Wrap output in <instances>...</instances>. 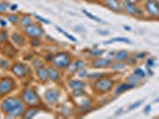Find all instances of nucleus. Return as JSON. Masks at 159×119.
<instances>
[{
  "mask_svg": "<svg viewBox=\"0 0 159 119\" xmlns=\"http://www.w3.org/2000/svg\"><path fill=\"white\" fill-rule=\"evenodd\" d=\"M0 108L7 117H11V118L20 117L25 112V105H24L23 100H20L19 98H6V99H4L1 105H0Z\"/></svg>",
  "mask_w": 159,
  "mask_h": 119,
  "instance_id": "obj_1",
  "label": "nucleus"
},
{
  "mask_svg": "<svg viewBox=\"0 0 159 119\" xmlns=\"http://www.w3.org/2000/svg\"><path fill=\"white\" fill-rule=\"evenodd\" d=\"M53 66L58 69H66L70 64V55L66 53H58L55 56H52Z\"/></svg>",
  "mask_w": 159,
  "mask_h": 119,
  "instance_id": "obj_2",
  "label": "nucleus"
},
{
  "mask_svg": "<svg viewBox=\"0 0 159 119\" xmlns=\"http://www.w3.org/2000/svg\"><path fill=\"white\" fill-rule=\"evenodd\" d=\"M21 97H23V101L25 104H27V105L36 106L39 104V97H38V94L34 92L33 89H30V88L29 89H24Z\"/></svg>",
  "mask_w": 159,
  "mask_h": 119,
  "instance_id": "obj_3",
  "label": "nucleus"
},
{
  "mask_svg": "<svg viewBox=\"0 0 159 119\" xmlns=\"http://www.w3.org/2000/svg\"><path fill=\"white\" fill-rule=\"evenodd\" d=\"M114 86V82H113L112 79H108V78H105V76H102V78H100L98 79V81L95 82V89L98 91V92H101V93H105V92H108V91H111Z\"/></svg>",
  "mask_w": 159,
  "mask_h": 119,
  "instance_id": "obj_4",
  "label": "nucleus"
},
{
  "mask_svg": "<svg viewBox=\"0 0 159 119\" xmlns=\"http://www.w3.org/2000/svg\"><path fill=\"white\" fill-rule=\"evenodd\" d=\"M24 31L26 33L29 37H31V38H40L43 35H44V30H43V27H40L39 25H37V24H30L29 26L24 27Z\"/></svg>",
  "mask_w": 159,
  "mask_h": 119,
  "instance_id": "obj_5",
  "label": "nucleus"
},
{
  "mask_svg": "<svg viewBox=\"0 0 159 119\" xmlns=\"http://www.w3.org/2000/svg\"><path fill=\"white\" fill-rule=\"evenodd\" d=\"M14 88V81L10 78L0 80V95H6Z\"/></svg>",
  "mask_w": 159,
  "mask_h": 119,
  "instance_id": "obj_6",
  "label": "nucleus"
},
{
  "mask_svg": "<svg viewBox=\"0 0 159 119\" xmlns=\"http://www.w3.org/2000/svg\"><path fill=\"white\" fill-rule=\"evenodd\" d=\"M146 12L152 17H159V2L157 0H147L145 4Z\"/></svg>",
  "mask_w": 159,
  "mask_h": 119,
  "instance_id": "obj_7",
  "label": "nucleus"
},
{
  "mask_svg": "<svg viewBox=\"0 0 159 119\" xmlns=\"http://www.w3.org/2000/svg\"><path fill=\"white\" fill-rule=\"evenodd\" d=\"M121 7L124 8V11L128 14H133V16H137V14H141L143 13V11L140 10L139 7L137 6L135 4H133V2H128V1H124L122 2V5Z\"/></svg>",
  "mask_w": 159,
  "mask_h": 119,
  "instance_id": "obj_8",
  "label": "nucleus"
},
{
  "mask_svg": "<svg viewBox=\"0 0 159 119\" xmlns=\"http://www.w3.org/2000/svg\"><path fill=\"white\" fill-rule=\"evenodd\" d=\"M58 98H60V94H58L57 91H55V89H48L47 92L44 93V99L50 105L56 104L58 101Z\"/></svg>",
  "mask_w": 159,
  "mask_h": 119,
  "instance_id": "obj_9",
  "label": "nucleus"
},
{
  "mask_svg": "<svg viewBox=\"0 0 159 119\" xmlns=\"http://www.w3.org/2000/svg\"><path fill=\"white\" fill-rule=\"evenodd\" d=\"M12 72L17 78H24L26 75V67L24 66L23 63H16L12 67Z\"/></svg>",
  "mask_w": 159,
  "mask_h": 119,
  "instance_id": "obj_10",
  "label": "nucleus"
},
{
  "mask_svg": "<svg viewBox=\"0 0 159 119\" xmlns=\"http://www.w3.org/2000/svg\"><path fill=\"white\" fill-rule=\"evenodd\" d=\"M112 64V60L111 59H101V57H98L96 60H94L92 66L94 68H106V67L111 66Z\"/></svg>",
  "mask_w": 159,
  "mask_h": 119,
  "instance_id": "obj_11",
  "label": "nucleus"
},
{
  "mask_svg": "<svg viewBox=\"0 0 159 119\" xmlns=\"http://www.w3.org/2000/svg\"><path fill=\"white\" fill-rule=\"evenodd\" d=\"M81 68H83V61H82V60H76V61H74L73 63L70 62V64L66 67V69H68L69 74L76 73V72L80 70Z\"/></svg>",
  "mask_w": 159,
  "mask_h": 119,
  "instance_id": "obj_12",
  "label": "nucleus"
},
{
  "mask_svg": "<svg viewBox=\"0 0 159 119\" xmlns=\"http://www.w3.org/2000/svg\"><path fill=\"white\" fill-rule=\"evenodd\" d=\"M105 4L108 8H111L114 12H120L121 11V4L119 2V0H105Z\"/></svg>",
  "mask_w": 159,
  "mask_h": 119,
  "instance_id": "obj_13",
  "label": "nucleus"
},
{
  "mask_svg": "<svg viewBox=\"0 0 159 119\" xmlns=\"http://www.w3.org/2000/svg\"><path fill=\"white\" fill-rule=\"evenodd\" d=\"M48 75H49V79L51 81H58L61 78V74L58 72V68L56 67H49L48 68Z\"/></svg>",
  "mask_w": 159,
  "mask_h": 119,
  "instance_id": "obj_14",
  "label": "nucleus"
},
{
  "mask_svg": "<svg viewBox=\"0 0 159 119\" xmlns=\"http://www.w3.org/2000/svg\"><path fill=\"white\" fill-rule=\"evenodd\" d=\"M37 78H38L40 81L45 82V81L49 79V75H48V68L42 67V66L38 67V68H37Z\"/></svg>",
  "mask_w": 159,
  "mask_h": 119,
  "instance_id": "obj_15",
  "label": "nucleus"
},
{
  "mask_svg": "<svg viewBox=\"0 0 159 119\" xmlns=\"http://www.w3.org/2000/svg\"><path fill=\"white\" fill-rule=\"evenodd\" d=\"M133 87H134V85H132V83H129V82H125V83H120L119 86L115 88V94L118 95V94H121V93L126 92V91H128V89H132Z\"/></svg>",
  "mask_w": 159,
  "mask_h": 119,
  "instance_id": "obj_16",
  "label": "nucleus"
},
{
  "mask_svg": "<svg viewBox=\"0 0 159 119\" xmlns=\"http://www.w3.org/2000/svg\"><path fill=\"white\" fill-rule=\"evenodd\" d=\"M69 88L71 89H79V88H84V83L81 80H70L69 81Z\"/></svg>",
  "mask_w": 159,
  "mask_h": 119,
  "instance_id": "obj_17",
  "label": "nucleus"
},
{
  "mask_svg": "<svg viewBox=\"0 0 159 119\" xmlns=\"http://www.w3.org/2000/svg\"><path fill=\"white\" fill-rule=\"evenodd\" d=\"M128 57H129V55H128V51H126V50H120V51L115 53V55H114L115 61H125Z\"/></svg>",
  "mask_w": 159,
  "mask_h": 119,
  "instance_id": "obj_18",
  "label": "nucleus"
},
{
  "mask_svg": "<svg viewBox=\"0 0 159 119\" xmlns=\"http://www.w3.org/2000/svg\"><path fill=\"white\" fill-rule=\"evenodd\" d=\"M12 40H13L14 44H17V45H19V46H23L24 43H25L23 36L19 35V33H13V35H12Z\"/></svg>",
  "mask_w": 159,
  "mask_h": 119,
  "instance_id": "obj_19",
  "label": "nucleus"
},
{
  "mask_svg": "<svg viewBox=\"0 0 159 119\" xmlns=\"http://www.w3.org/2000/svg\"><path fill=\"white\" fill-rule=\"evenodd\" d=\"M38 112H39V110L38 108H30V110H27V111H25L24 112V114H23V117L24 118H33L34 116H37L38 114Z\"/></svg>",
  "mask_w": 159,
  "mask_h": 119,
  "instance_id": "obj_20",
  "label": "nucleus"
},
{
  "mask_svg": "<svg viewBox=\"0 0 159 119\" xmlns=\"http://www.w3.org/2000/svg\"><path fill=\"white\" fill-rule=\"evenodd\" d=\"M18 23L20 24V26L21 27H26V26H29L30 24H32V19H31L29 16H24V17L20 18Z\"/></svg>",
  "mask_w": 159,
  "mask_h": 119,
  "instance_id": "obj_21",
  "label": "nucleus"
},
{
  "mask_svg": "<svg viewBox=\"0 0 159 119\" xmlns=\"http://www.w3.org/2000/svg\"><path fill=\"white\" fill-rule=\"evenodd\" d=\"M141 81V78H139V76H137V75H134V74H132V75H129L128 78H127V82H129V83H132V85H137L138 82H140Z\"/></svg>",
  "mask_w": 159,
  "mask_h": 119,
  "instance_id": "obj_22",
  "label": "nucleus"
},
{
  "mask_svg": "<svg viewBox=\"0 0 159 119\" xmlns=\"http://www.w3.org/2000/svg\"><path fill=\"white\" fill-rule=\"evenodd\" d=\"M83 13L86 14L87 17L89 18V19L94 20V21H98V23H102V20L100 19L99 17H96V16H94L93 13H90V12H88V11H86V10H83Z\"/></svg>",
  "mask_w": 159,
  "mask_h": 119,
  "instance_id": "obj_23",
  "label": "nucleus"
},
{
  "mask_svg": "<svg viewBox=\"0 0 159 119\" xmlns=\"http://www.w3.org/2000/svg\"><path fill=\"white\" fill-rule=\"evenodd\" d=\"M113 42H122V43H131V40H127V38H121V37H118V38H113L111 40H106L105 44H111Z\"/></svg>",
  "mask_w": 159,
  "mask_h": 119,
  "instance_id": "obj_24",
  "label": "nucleus"
},
{
  "mask_svg": "<svg viewBox=\"0 0 159 119\" xmlns=\"http://www.w3.org/2000/svg\"><path fill=\"white\" fill-rule=\"evenodd\" d=\"M133 74L137 75V76H139V78H141V79H144L146 76V73L144 72V69H141V68H135V69L133 70Z\"/></svg>",
  "mask_w": 159,
  "mask_h": 119,
  "instance_id": "obj_25",
  "label": "nucleus"
},
{
  "mask_svg": "<svg viewBox=\"0 0 159 119\" xmlns=\"http://www.w3.org/2000/svg\"><path fill=\"white\" fill-rule=\"evenodd\" d=\"M56 29H57V31H60L61 33H63V35H64V36H66V38H69V40H73V42H76V38H75V37H74V36H71V35H70V33H68L66 31V30H63V29H61V27H56Z\"/></svg>",
  "mask_w": 159,
  "mask_h": 119,
  "instance_id": "obj_26",
  "label": "nucleus"
},
{
  "mask_svg": "<svg viewBox=\"0 0 159 119\" xmlns=\"http://www.w3.org/2000/svg\"><path fill=\"white\" fill-rule=\"evenodd\" d=\"M126 67V64L124 63V62H121V61H118L116 63H114L112 66L113 69H115V70H120V69H124Z\"/></svg>",
  "mask_w": 159,
  "mask_h": 119,
  "instance_id": "obj_27",
  "label": "nucleus"
},
{
  "mask_svg": "<svg viewBox=\"0 0 159 119\" xmlns=\"http://www.w3.org/2000/svg\"><path fill=\"white\" fill-rule=\"evenodd\" d=\"M103 53H105V50H93V51H89V56H92V57H100Z\"/></svg>",
  "mask_w": 159,
  "mask_h": 119,
  "instance_id": "obj_28",
  "label": "nucleus"
},
{
  "mask_svg": "<svg viewBox=\"0 0 159 119\" xmlns=\"http://www.w3.org/2000/svg\"><path fill=\"white\" fill-rule=\"evenodd\" d=\"M7 40H8V37H7V33L5 31H0V43L1 44H4V43H6Z\"/></svg>",
  "mask_w": 159,
  "mask_h": 119,
  "instance_id": "obj_29",
  "label": "nucleus"
},
{
  "mask_svg": "<svg viewBox=\"0 0 159 119\" xmlns=\"http://www.w3.org/2000/svg\"><path fill=\"white\" fill-rule=\"evenodd\" d=\"M77 75H79V78H88V72L84 68H81L80 70H77Z\"/></svg>",
  "mask_w": 159,
  "mask_h": 119,
  "instance_id": "obj_30",
  "label": "nucleus"
},
{
  "mask_svg": "<svg viewBox=\"0 0 159 119\" xmlns=\"http://www.w3.org/2000/svg\"><path fill=\"white\" fill-rule=\"evenodd\" d=\"M84 94V92H83V89L82 88H79V89H73V97H82Z\"/></svg>",
  "mask_w": 159,
  "mask_h": 119,
  "instance_id": "obj_31",
  "label": "nucleus"
},
{
  "mask_svg": "<svg viewBox=\"0 0 159 119\" xmlns=\"http://www.w3.org/2000/svg\"><path fill=\"white\" fill-rule=\"evenodd\" d=\"M7 19L10 20L11 23H13V24H16V23H18V21H19L18 17H17V16H14V14H10V16H7Z\"/></svg>",
  "mask_w": 159,
  "mask_h": 119,
  "instance_id": "obj_32",
  "label": "nucleus"
},
{
  "mask_svg": "<svg viewBox=\"0 0 159 119\" xmlns=\"http://www.w3.org/2000/svg\"><path fill=\"white\" fill-rule=\"evenodd\" d=\"M102 76H103V74L102 73H94V74H90V75H88V78H89V79H96V78H98V79H100V78H102Z\"/></svg>",
  "mask_w": 159,
  "mask_h": 119,
  "instance_id": "obj_33",
  "label": "nucleus"
},
{
  "mask_svg": "<svg viewBox=\"0 0 159 119\" xmlns=\"http://www.w3.org/2000/svg\"><path fill=\"white\" fill-rule=\"evenodd\" d=\"M8 6H10V5H8L7 2H0V12H5Z\"/></svg>",
  "mask_w": 159,
  "mask_h": 119,
  "instance_id": "obj_34",
  "label": "nucleus"
},
{
  "mask_svg": "<svg viewBox=\"0 0 159 119\" xmlns=\"http://www.w3.org/2000/svg\"><path fill=\"white\" fill-rule=\"evenodd\" d=\"M8 67V61L7 60H0V68H7Z\"/></svg>",
  "mask_w": 159,
  "mask_h": 119,
  "instance_id": "obj_35",
  "label": "nucleus"
},
{
  "mask_svg": "<svg viewBox=\"0 0 159 119\" xmlns=\"http://www.w3.org/2000/svg\"><path fill=\"white\" fill-rule=\"evenodd\" d=\"M141 102L143 101H137V102H134L133 105H131L129 107H128V110H134V108H137V107H139L140 105H141Z\"/></svg>",
  "mask_w": 159,
  "mask_h": 119,
  "instance_id": "obj_36",
  "label": "nucleus"
},
{
  "mask_svg": "<svg viewBox=\"0 0 159 119\" xmlns=\"http://www.w3.org/2000/svg\"><path fill=\"white\" fill-rule=\"evenodd\" d=\"M135 60H141V59H145L146 57V53H139V54H137L135 56Z\"/></svg>",
  "mask_w": 159,
  "mask_h": 119,
  "instance_id": "obj_37",
  "label": "nucleus"
},
{
  "mask_svg": "<svg viewBox=\"0 0 159 119\" xmlns=\"http://www.w3.org/2000/svg\"><path fill=\"white\" fill-rule=\"evenodd\" d=\"M146 64H147V68H152V67L154 66V60H153V59L147 60V62H146Z\"/></svg>",
  "mask_w": 159,
  "mask_h": 119,
  "instance_id": "obj_38",
  "label": "nucleus"
},
{
  "mask_svg": "<svg viewBox=\"0 0 159 119\" xmlns=\"http://www.w3.org/2000/svg\"><path fill=\"white\" fill-rule=\"evenodd\" d=\"M34 17H36V18H37V19H38V20H39V21H42V23H44V24H49V23H50L49 20L44 19V18H42V17H39V16H37V14H36Z\"/></svg>",
  "mask_w": 159,
  "mask_h": 119,
  "instance_id": "obj_39",
  "label": "nucleus"
},
{
  "mask_svg": "<svg viewBox=\"0 0 159 119\" xmlns=\"http://www.w3.org/2000/svg\"><path fill=\"white\" fill-rule=\"evenodd\" d=\"M31 44H32L33 46H37L39 44V38H32V40H31Z\"/></svg>",
  "mask_w": 159,
  "mask_h": 119,
  "instance_id": "obj_40",
  "label": "nucleus"
},
{
  "mask_svg": "<svg viewBox=\"0 0 159 119\" xmlns=\"http://www.w3.org/2000/svg\"><path fill=\"white\" fill-rule=\"evenodd\" d=\"M32 63H33V66H34V67H39L40 61H39V60H36V61H33Z\"/></svg>",
  "mask_w": 159,
  "mask_h": 119,
  "instance_id": "obj_41",
  "label": "nucleus"
},
{
  "mask_svg": "<svg viewBox=\"0 0 159 119\" xmlns=\"http://www.w3.org/2000/svg\"><path fill=\"white\" fill-rule=\"evenodd\" d=\"M6 24H7V21L6 20H4V19H0V25H1V26H6Z\"/></svg>",
  "mask_w": 159,
  "mask_h": 119,
  "instance_id": "obj_42",
  "label": "nucleus"
},
{
  "mask_svg": "<svg viewBox=\"0 0 159 119\" xmlns=\"http://www.w3.org/2000/svg\"><path fill=\"white\" fill-rule=\"evenodd\" d=\"M150 110H151V106L147 105L145 107V114H148V113H150Z\"/></svg>",
  "mask_w": 159,
  "mask_h": 119,
  "instance_id": "obj_43",
  "label": "nucleus"
},
{
  "mask_svg": "<svg viewBox=\"0 0 159 119\" xmlns=\"http://www.w3.org/2000/svg\"><path fill=\"white\" fill-rule=\"evenodd\" d=\"M17 8H18V6H17L16 4H14V5H10V10H12V11H16Z\"/></svg>",
  "mask_w": 159,
  "mask_h": 119,
  "instance_id": "obj_44",
  "label": "nucleus"
},
{
  "mask_svg": "<svg viewBox=\"0 0 159 119\" xmlns=\"http://www.w3.org/2000/svg\"><path fill=\"white\" fill-rule=\"evenodd\" d=\"M125 1H128V2H133V4H135V2H138L139 0H125Z\"/></svg>",
  "mask_w": 159,
  "mask_h": 119,
  "instance_id": "obj_45",
  "label": "nucleus"
},
{
  "mask_svg": "<svg viewBox=\"0 0 159 119\" xmlns=\"http://www.w3.org/2000/svg\"><path fill=\"white\" fill-rule=\"evenodd\" d=\"M99 32L100 33H103V35H105V33H108V31H101V30H99Z\"/></svg>",
  "mask_w": 159,
  "mask_h": 119,
  "instance_id": "obj_46",
  "label": "nucleus"
},
{
  "mask_svg": "<svg viewBox=\"0 0 159 119\" xmlns=\"http://www.w3.org/2000/svg\"><path fill=\"white\" fill-rule=\"evenodd\" d=\"M121 111H122V110H119V111H116V113H115V116H118V114H120V113H121Z\"/></svg>",
  "mask_w": 159,
  "mask_h": 119,
  "instance_id": "obj_47",
  "label": "nucleus"
},
{
  "mask_svg": "<svg viewBox=\"0 0 159 119\" xmlns=\"http://www.w3.org/2000/svg\"><path fill=\"white\" fill-rule=\"evenodd\" d=\"M156 102H159V98H157V99H156Z\"/></svg>",
  "mask_w": 159,
  "mask_h": 119,
  "instance_id": "obj_48",
  "label": "nucleus"
}]
</instances>
